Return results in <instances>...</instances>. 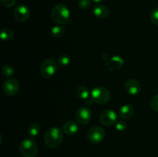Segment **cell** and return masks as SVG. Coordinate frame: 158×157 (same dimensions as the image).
Here are the masks:
<instances>
[{"label": "cell", "mask_w": 158, "mask_h": 157, "mask_svg": "<svg viewBox=\"0 0 158 157\" xmlns=\"http://www.w3.org/2000/svg\"><path fill=\"white\" fill-rule=\"evenodd\" d=\"M151 107L155 112H158V94L154 95L151 101Z\"/></svg>", "instance_id": "cb8c5ba5"}, {"label": "cell", "mask_w": 158, "mask_h": 157, "mask_svg": "<svg viewBox=\"0 0 158 157\" xmlns=\"http://www.w3.org/2000/svg\"><path fill=\"white\" fill-rule=\"evenodd\" d=\"M91 5V0H79L78 6L79 7L83 9H88Z\"/></svg>", "instance_id": "d4e9b609"}, {"label": "cell", "mask_w": 158, "mask_h": 157, "mask_svg": "<svg viewBox=\"0 0 158 157\" xmlns=\"http://www.w3.org/2000/svg\"><path fill=\"white\" fill-rule=\"evenodd\" d=\"M123 58L119 55H115L108 59L106 62V66L107 69L110 71H115L120 69L123 65Z\"/></svg>", "instance_id": "7c38bea8"}, {"label": "cell", "mask_w": 158, "mask_h": 157, "mask_svg": "<svg viewBox=\"0 0 158 157\" xmlns=\"http://www.w3.org/2000/svg\"><path fill=\"white\" fill-rule=\"evenodd\" d=\"M75 116L77 123L81 125H86L90 122L92 118V112L89 108L82 106L77 109Z\"/></svg>", "instance_id": "ba28073f"}, {"label": "cell", "mask_w": 158, "mask_h": 157, "mask_svg": "<svg viewBox=\"0 0 158 157\" xmlns=\"http://www.w3.org/2000/svg\"><path fill=\"white\" fill-rule=\"evenodd\" d=\"M134 113V108L132 105L126 104L122 106L119 112V115L123 119H130Z\"/></svg>", "instance_id": "9a60e30c"}, {"label": "cell", "mask_w": 158, "mask_h": 157, "mask_svg": "<svg viewBox=\"0 0 158 157\" xmlns=\"http://www.w3.org/2000/svg\"><path fill=\"white\" fill-rule=\"evenodd\" d=\"M57 63L60 66H66L70 63V57L66 54H63L57 59Z\"/></svg>", "instance_id": "44dd1931"}, {"label": "cell", "mask_w": 158, "mask_h": 157, "mask_svg": "<svg viewBox=\"0 0 158 157\" xmlns=\"http://www.w3.org/2000/svg\"><path fill=\"white\" fill-rule=\"evenodd\" d=\"M19 83L15 78H9L3 83V92L8 96L15 95L19 92Z\"/></svg>", "instance_id": "52a82bcc"}, {"label": "cell", "mask_w": 158, "mask_h": 157, "mask_svg": "<svg viewBox=\"0 0 158 157\" xmlns=\"http://www.w3.org/2000/svg\"><path fill=\"white\" fill-rule=\"evenodd\" d=\"M58 66V63L56 62L52 58L46 59L42 62L40 66V72L43 77L49 78L55 75Z\"/></svg>", "instance_id": "5b68a950"}, {"label": "cell", "mask_w": 158, "mask_h": 157, "mask_svg": "<svg viewBox=\"0 0 158 157\" xmlns=\"http://www.w3.org/2000/svg\"><path fill=\"white\" fill-rule=\"evenodd\" d=\"M93 12H94V15L96 17L103 19V18H107L108 15H109L110 11L109 9L106 6H103V5H97V6H96L94 8Z\"/></svg>", "instance_id": "5bb4252c"}, {"label": "cell", "mask_w": 158, "mask_h": 157, "mask_svg": "<svg viewBox=\"0 0 158 157\" xmlns=\"http://www.w3.org/2000/svg\"><path fill=\"white\" fill-rule=\"evenodd\" d=\"M90 96L91 99L94 103L98 104H105L109 102L110 99V93L106 88L98 86L93 89Z\"/></svg>", "instance_id": "277c9868"}, {"label": "cell", "mask_w": 158, "mask_h": 157, "mask_svg": "<svg viewBox=\"0 0 158 157\" xmlns=\"http://www.w3.org/2000/svg\"><path fill=\"white\" fill-rule=\"evenodd\" d=\"M104 129L100 126H94L88 130L86 136L88 140L94 144H97L103 140L105 138Z\"/></svg>", "instance_id": "8992f818"}, {"label": "cell", "mask_w": 158, "mask_h": 157, "mask_svg": "<svg viewBox=\"0 0 158 157\" xmlns=\"http://www.w3.org/2000/svg\"><path fill=\"white\" fill-rule=\"evenodd\" d=\"M100 121L104 126H111L117 122V116L116 112L112 109H106L100 116Z\"/></svg>", "instance_id": "9c48e42d"}, {"label": "cell", "mask_w": 158, "mask_h": 157, "mask_svg": "<svg viewBox=\"0 0 158 157\" xmlns=\"http://www.w3.org/2000/svg\"><path fill=\"white\" fill-rule=\"evenodd\" d=\"M2 73L3 76L9 78L12 76L14 73V69L12 66L10 65H4L2 68Z\"/></svg>", "instance_id": "ffe728a7"}, {"label": "cell", "mask_w": 158, "mask_h": 157, "mask_svg": "<svg viewBox=\"0 0 158 157\" xmlns=\"http://www.w3.org/2000/svg\"><path fill=\"white\" fill-rule=\"evenodd\" d=\"M151 21L153 24L158 26V7L153 9L151 12Z\"/></svg>", "instance_id": "7402d4cb"}, {"label": "cell", "mask_w": 158, "mask_h": 157, "mask_svg": "<svg viewBox=\"0 0 158 157\" xmlns=\"http://www.w3.org/2000/svg\"><path fill=\"white\" fill-rule=\"evenodd\" d=\"M52 20L58 24H66L70 21V12L64 4H57L51 12Z\"/></svg>", "instance_id": "7a4b0ae2"}, {"label": "cell", "mask_w": 158, "mask_h": 157, "mask_svg": "<svg viewBox=\"0 0 158 157\" xmlns=\"http://www.w3.org/2000/svg\"><path fill=\"white\" fill-rule=\"evenodd\" d=\"M13 37V32L10 29L5 28L1 31V38L2 41L7 42Z\"/></svg>", "instance_id": "d6986e66"}, {"label": "cell", "mask_w": 158, "mask_h": 157, "mask_svg": "<svg viewBox=\"0 0 158 157\" xmlns=\"http://www.w3.org/2000/svg\"><path fill=\"white\" fill-rule=\"evenodd\" d=\"M63 139V131L59 127H50L44 135V142L48 147L55 149L60 146Z\"/></svg>", "instance_id": "6da1fadb"}, {"label": "cell", "mask_w": 158, "mask_h": 157, "mask_svg": "<svg viewBox=\"0 0 158 157\" xmlns=\"http://www.w3.org/2000/svg\"><path fill=\"white\" fill-rule=\"evenodd\" d=\"M76 94L80 99H87L89 96V91L86 86H80L76 90Z\"/></svg>", "instance_id": "2e32d148"}, {"label": "cell", "mask_w": 158, "mask_h": 157, "mask_svg": "<svg viewBox=\"0 0 158 157\" xmlns=\"http://www.w3.org/2000/svg\"><path fill=\"white\" fill-rule=\"evenodd\" d=\"M93 1L96 3H98V2H103V0H93Z\"/></svg>", "instance_id": "4316f807"}, {"label": "cell", "mask_w": 158, "mask_h": 157, "mask_svg": "<svg viewBox=\"0 0 158 157\" xmlns=\"http://www.w3.org/2000/svg\"><path fill=\"white\" fill-rule=\"evenodd\" d=\"M63 132L69 135H76L79 132V124L73 120L66 122L63 126Z\"/></svg>", "instance_id": "4fadbf2b"}, {"label": "cell", "mask_w": 158, "mask_h": 157, "mask_svg": "<svg viewBox=\"0 0 158 157\" xmlns=\"http://www.w3.org/2000/svg\"><path fill=\"white\" fill-rule=\"evenodd\" d=\"M19 151L24 157H35L38 152V146L35 140L26 139L20 143Z\"/></svg>", "instance_id": "3957f363"}, {"label": "cell", "mask_w": 158, "mask_h": 157, "mask_svg": "<svg viewBox=\"0 0 158 157\" xmlns=\"http://www.w3.org/2000/svg\"><path fill=\"white\" fill-rule=\"evenodd\" d=\"M115 124L116 129H117V130L120 131V132H123V131L126 130L127 128V123L125 121H123V120H119V121H117Z\"/></svg>", "instance_id": "603a6c76"}, {"label": "cell", "mask_w": 158, "mask_h": 157, "mask_svg": "<svg viewBox=\"0 0 158 157\" xmlns=\"http://www.w3.org/2000/svg\"><path fill=\"white\" fill-rule=\"evenodd\" d=\"M14 16L17 21L23 22L29 19V16H30V11H29V8L26 7V6L21 5L15 8V11H14Z\"/></svg>", "instance_id": "30bf717a"}, {"label": "cell", "mask_w": 158, "mask_h": 157, "mask_svg": "<svg viewBox=\"0 0 158 157\" xmlns=\"http://www.w3.org/2000/svg\"><path fill=\"white\" fill-rule=\"evenodd\" d=\"M124 89L129 95H136L141 90V86L137 80L131 78L125 83Z\"/></svg>", "instance_id": "8fae6325"}, {"label": "cell", "mask_w": 158, "mask_h": 157, "mask_svg": "<svg viewBox=\"0 0 158 157\" xmlns=\"http://www.w3.org/2000/svg\"><path fill=\"white\" fill-rule=\"evenodd\" d=\"M65 32H66L65 27L61 26H56L52 28V30H51V34H52V35L54 38H58L63 36L65 34Z\"/></svg>", "instance_id": "e0dca14e"}, {"label": "cell", "mask_w": 158, "mask_h": 157, "mask_svg": "<svg viewBox=\"0 0 158 157\" xmlns=\"http://www.w3.org/2000/svg\"><path fill=\"white\" fill-rule=\"evenodd\" d=\"M40 126L37 123H32L28 128V133L31 137H35L40 134Z\"/></svg>", "instance_id": "ac0fdd59"}, {"label": "cell", "mask_w": 158, "mask_h": 157, "mask_svg": "<svg viewBox=\"0 0 158 157\" xmlns=\"http://www.w3.org/2000/svg\"><path fill=\"white\" fill-rule=\"evenodd\" d=\"M16 0H1V2L5 7L10 8L15 4Z\"/></svg>", "instance_id": "484cf974"}]
</instances>
